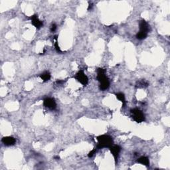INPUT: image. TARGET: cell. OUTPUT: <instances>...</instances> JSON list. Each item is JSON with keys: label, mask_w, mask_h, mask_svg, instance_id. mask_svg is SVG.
<instances>
[{"label": "cell", "mask_w": 170, "mask_h": 170, "mask_svg": "<svg viewBox=\"0 0 170 170\" xmlns=\"http://www.w3.org/2000/svg\"><path fill=\"white\" fill-rule=\"evenodd\" d=\"M97 79L100 82V89L102 91H104L109 88L110 81L108 77L106 76L105 71L102 68L97 69Z\"/></svg>", "instance_id": "6da1fadb"}, {"label": "cell", "mask_w": 170, "mask_h": 170, "mask_svg": "<svg viewBox=\"0 0 170 170\" xmlns=\"http://www.w3.org/2000/svg\"><path fill=\"white\" fill-rule=\"evenodd\" d=\"M98 144H97V150L103 148H110L114 144L113 139L110 136L108 135H101L96 138Z\"/></svg>", "instance_id": "7a4b0ae2"}, {"label": "cell", "mask_w": 170, "mask_h": 170, "mask_svg": "<svg viewBox=\"0 0 170 170\" xmlns=\"http://www.w3.org/2000/svg\"><path fill=\"white\" fill-rule=\"evenodd\" d=\"M150 29V25L145 20H142L140 22V31L136 35V39L139 40L145 39L148 35Z\"/></svg>", "instance_id": "3957f363"}, {"label": "cell", "mask_w": 170, "mask_h": 170, "mask_svg": "<svg viewBox=\"0 0 170 170\" xmlns=\"http://www.w3.org/2000/svg\"><path fill=\"white\" fill-rule=\"evenodd\" d=\"M130 112L132 113V116L135 122L138 123H141L145 120L144 114L138 108H134L131 110Z\"/></svg>", "instance_id": "277c9868"}, {"label": "cell", "mask_w": 170, "mask_h": 170, "mask_svg": "<svg viewBox=\"0 0 170 170\" xmlns=\"http://www.w3.org/2000/svg\"><path fill=\"white\" fill-rule=\"evenodd\" d=\"M75 79L79 81L80 84L83 86H86L88 82V79L86 75L85 74L83 71H79L75 75Z\"/></svg>", "instance_id": "5b68a950"}, {"label": "cell", "mask_w": 170, "mask_h": 170, "mask_svg": "<svg viewBox=\"0 0 170 170\" xmlns=\"http://www.w3.org/2000/svg\"><path fill=\"white\" fill-rule=\"evenodd\" d=\"M43 104L45 107L51 110H53L57 107V104L55 100L52 98H46L43 100Z\"/></svg>", "instance_id": "8992f818"}, {"label": "cell", "mask_w": 170, "mask_h": 170, "mask_svg": "<svg viewBox=\"0 0 170 170\" xmlns=\"http://www.w3.org/2000/svg\"><path fill=\"white\" fill-rule=\"evenodd\" d=\"M110 150L111 154H112L113 157L114 158V161H115V163H117V161H118V158L120 154V152L121 151V147H120L118 145H112V146L110 147Z\"/></svg>", "instance_id": "52a82bcc"}, {"label": "cell", "mask_w": 170, "mask_h": 170, "mask_svg": "<svg viewBox=\"0 0 170 170\" xmlns=\"http://www.w3.org/2000/svg\"><path fill=\"white\" fill-rule=\"evenodd\" d=\"M31 19V23L33 24V26H34L35 28H37V29H41V27L43 26V21H41L39 19L38 16L37 15H31L29 18Z\"/></svg>", "instance_id": "ba28073f"}, {"label": "cell", "mask_w": 170, "mask_h": 170, "mask_svg": "<svg viewBox=\"0 0 170 170\" xmlns=\"http://www.w3.org/2000/svg\"><path fill=\"white\" fill-rule=\"evenodd\" d=\"M1 141L5 146H13L16 142L15 139L12 136H6V137L3 138Z\"/></svg>", "instance_id": "9c48e42d"}, {"label": "cell", "mask_w": 170, "mask_h": 170, "mask_svg": "<svg viewBox=\"0 0 170 170\" xmlns=\"http://www.w3.org/2000/svg\"><path fill=\"white\" fill-rule=\"evenodd\" d=\"M137 163H140L142 165L145 166L146 167H148L150 166V160L148 158L146 157V156H142V157L139 158L137 160Z\"/></svg>", "instance_id": "30bf717a"}, {"label": "cell", "mask_w": 170, "mask_h": 170, "mask_svg": "<svg viewBox=\"0 0 170 170\" xmlns=\"http://www.w3.org/2000/svg\"><path fill=\"white\" fill-rule=\"evenodd\" d=\"M39 77L41 79V80H43V82L48 81L50 79H51V75L50 74V72L48 71H45L43 73H41L39 75Z\"/></svg>", "instance_id": "8fae6325"}, {"label": "cell", "mask_w": 170, "mask_h": 170, "mask_svg": "<svg viewBox=\"0 0 170 170\" xmlns=\"http://www.w3.org/2000/svg\"><path fill=\"white\" fill-rule=\"evenodd\" d=\"M116 98H118L120 101L122 103V107H125L126 102V98H125V96H124V93H116Z\"/></svg>", "instance_id": "7c38bea8"}, {"label": "cell", "mask_w": 170, "mask_h": 170, "mask_svg": "<svg viewBox=\"0 0 170 170\" xmlns=\"http://www.w3.org/2000/svg\"><path fill=\"white\" fill-rule=\"evenodd\" d=\"M147 86H148V83L144 80H140V81L138 82L137 84H136V86L138 88H145L147 87Z\"/></svg>", "instance_id": "4fadbf2b"}, {"label": "cell", "mask_w": 170, "mask_h": 170, "mask_svg": "<svg viewBox=\"0 0 170 170\" xmlns=\"http://www.w3.org/2000/svg\"><path fill=\"white\" fill-rule=\"evenodd\" d=\"M55 39L56 40V42L55 43V49H56V51L58 53H61V50L60 49V47L58 46V41H57V36H55Z\"/></svg>", "instance_id": "5bb4252c"}, {"label": "cell", "mask_w": 170, "mask_h": 170, "mask_svg": "<svg viewBox=\"0 0 170 170\" xmlns=\"http://www.w3.org/2000/svg\"><path fill=\"white\" fill-rule=\"evenodd\" d=\"M96 150H97V148L96 147V148L93 149V150H92V151H90V152H89V154H88V157H89V158H92V157H93V156L96 154Z\"/></svg>", "instance_id": "9a60e30c"}, {"label": "cell", "mask_w": 170, "mask_h": 170, "mask_svg": "<svg viewBox=\"0 0 170 170\" xmlns=\"http://www.w3.org/2000/svg\"><path fill=\"white\" fill-rule=\"evenodd\" d=\"M57 29V26H56V24H52L51 25V32H55V31H56Z\"/></svg>", "instance_id": "2e32d148"}, {"label": "cell", "mask_w": 170, "mask_h": 170, "mask_svg": "<svg viewBox=\"0 0 170 170\" xmlns=\"http://www.w3.org/2000/svg\"><path fill=\"white\" fill-rule=\"evenodd\" d=\"M56 82L57 83V84H61V83H63L64 81H63V80H57Z\"/></svg>", "instance_id": "e0dca14e"}]
</instances>
